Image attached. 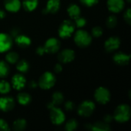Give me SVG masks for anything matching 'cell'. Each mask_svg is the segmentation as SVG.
Segmentation results:
<instances>
[{
    "instance_id": "9",
    "label": "cell",
    "mask_w": 131,
    "mask_h": 131,
    "mask_svg": "<svg viewBox=\"0 0 131 131\" xmlns=\"http://www.w3.org/2000/svg\"><path fill=\"white\" fill-rule=\"evenodd\" d=\"M15 101L11 97H0V110L4 112L12 111L15 107Z\"/></svg>"
},
{
    "instance_id": "42",
    "label": "cell",
    "mask_w": 131,
    "mask_h": 131,
    "mask_svg": "<svg viewBox=\"0 0 131 131\" xmlns=\"http://www.w3.org/2000/svg\"><path fill=\"white\" fill-rule=\"evenodd\" d=\"M5 12H4V11H2V9H0V19L4 18H5Z\"/></svg>"
},
{
    "instance_id": "4",
    "label": "cell",
    "mask_w": 131,
    "mask_h": 131,
    "mask_svg": "<svg viewBox=\"0 0 131 131\" xmlns=\"http://www.w3.org/2000/svg\"><path fill=\"white\" fill-rule=\"evenodd\" d=\"M74 29H75L74 25L71 21L65 20L61 24L58 28L59 36L62 38H69L72 35V33L74 31Z\"/></svg>"
},
{
    "instance_id": "40",
    "label": "cell",
    "mask_w": 131,
    "mask_h": 131,
    "mask_svg": "<svg viewBox=\"0 0 131 131\" xmlns=\"http://www.w3.org/2000/svg\"><path fill=\"white\" fill-rule=\"evenodd\" d=\"M18 32H19V31H18V29L13 28V29L12 30V31H11V35H12V36H13V37H16V36L18 35Z\"/></svg>"
},
{
    "instance_id": "5",
    "label": "cell",
    "mask_w": 131,
    "mask_h": 131,
    "mask_svg": "<svg viewBox=\"0 0 131 131\" xmlns=\"http://www.w3.org/2000/svg\"><path fill=\"white\" fill-rule=\"evenodd\" d=\"M95 109V104L91 101H85L80 104L78 109V113L82 117L91 116Z\"/></svg>"
},
{
    "instance_id": "10",
    "label": "cell",
    "mask_w": 131,
    "mask_h": 131,
    "mask_svg": "<svg viewBox=\"0 0 131 131\" xmlns=\"http://www.w3.org/2000/svg\"><path fill=\"white\" fill-rule=\"evenodd\" d=\"M12 45V39L10 35L0 33V52L7 51Z\"/></svg>"
},
{
    "instance_id": "2",
    "label": "cell",
    "mask_w": 131,
    "mask_h": 131,
    "mask_svg": "<svg viewBox=\"0 0 131 131\" xmlns=\"http://www.w3.org/2000/svg\"><path fill=\"white\" fill-rule=\"evenodd\" d=\"M91 35L84 30H78L74 35V42L81 48L88 47L91 43Z\"/></svg>"
},
{
    "instance_id": "11",
    "label": "cell",
    "mask_w": 131,
    "mask_h": 131,
    "mask_svg": "<svg viewBox=\"0 0 131 131\" xmlns=\"http://www.w3.org/2000/svg\"><path fill=\"white\" fill-rule=\"evenodd\" d=\"M75 54L74 51L71 49H64L61 51L58 56V58L61 63H69L74 59Z\"/></svg>"
},
{
    "instance_id": "32",
    "label": "cell",
    "mask_w": 131,
    "mask_h": 131,
    "mask_svg": "<svg viewBox=\"0 0 131 131\" xmlns=\"http://www.w3.org/2000/svg\"><path fill=\"white\" fill-rule=\"evenodd\" d=\"M103 34V30L101 27L99 26H96L94 28H93L92 29V35L93 36L96 37V38H98L100 36H101Z\"/></svg>"
},
{
    "instance_id": "31",
    "label": "cell",
    "mask_w": 131,
    "mask_h": 131,
    "mask_svg": "<svg viewBox=\"0 0 131 131\" xmlns=\"http://www.w3.org/2000/svg\"><path fill=\"white\" fill-rule=\"evenodd\" d=\"M75 20V25L78 28H82L86 25V19L82 17H78Z\"/></svg>"
},
{
    "instance_id": "13",
    "label": "cell",
    "mask_w": 131,
    "mask_h": 131,
    "mask_svg": "<svg viewBox=\"0 0 131 131\" xmlns=\"http://www.w3.org/2000/svg\"><path fill=\"white\" fill-rule=\"evenodd\" d=\"M60 5H61L60 0H48L46 5V8L43 9L42 12L45 15L48 13L54 14L59 10Z\"/></svg>"
},
{
    "instance_id": "27",
    "label": "cell",
    "mask_w": 131,
    "mask_h": 131,
    "mask_svg": "<svg viewBox=\"0 0 131 131\" xmlns=\"http://www.w3.org/2000/svg\"><path fill=\"white\" fill-rule=\"evenodd\" d=\"M18 58H19L18 54L15 51H10L5 56V59H6L7 62L10 63V64L16 63L18 61Z\"/></svg>"
},
{
    "instance_id": "17",
    "label": "cell",
    "mask_w": 131,
    "mask_h": 131,
    "mask_svg": "<svg viewBox=\"0 0 131 131\" xmlns=\"http://www.w3.org/2000/svg\"><path fill=\"white\" fill-rule=\"evenodd\" d=\"M5 8L12 12H16L21 7V2L19 0H5Z\"/></svg>"
},
{
    "instance_id": "28",
    "label": "cell",
    "mask_w": 131,
    "mask_h": 131,
    "mask_svg": "<svg viewBox=\"0 0 131 131\" xmlns=\"http://www.w3.org/2000/svg\"><path fill=\"white\" fill-rule=\"evenodd\" d=\"M11 86L8 82L5 81H0V94H5L10 91Z\"/></svg>"
},
{
    "instance_id": "34",
    "label": "cell",
    "mask_w": 131,
    "mask_h": 131,
    "mask_svg": "<svg viewBox=\"0 0 131 131\" xmlns=\"http://www.w3.org/2000/svg\"><path fill=\"white\" fill-rule=\"evenodd\" d=\"M124 20L128 24L130 25L131 24V11L130 8H127V11L124 13Z\"/></svg>"
},
{
    "instance_id": "8",
    "label": "cell",
    "mask_w": 131,
    "mask_h": 131,
    "mask_svg": "<svg viewBox=\"0 0 131 131\" xmlns=\"http://www.w3.org/2000/svg\"><path fill=\"white\" fill-rule=\"evenodd\" d=\"M60 41L55 38H51L48 39L44 45V48L46 53H56L60 48Z\"/></svg>"
},
{
    "instance_id": "7",
    "label": "cell",
    "mask_w": 131,
    "mask_h": 131,
    "mask_svg": "<svg viewBox=\"0 0 131 131\" xmlns=\"http://www.w3.org/2000/svg\"><path fill=\"white\" fill-rule=\"evenodd\" d=\"M50 119L54 124L60 125L64 123L65 120V115L61 109L56 107H54L51 109Z\"/></svg>"
},
{
    "instance_id": "39",
    "label": "cell",
    "mask_w": 131,
    "mask_h": 131,
    "mask_svg": "<svg viewBox=\"0 0 131 131\" xmlns=\"http://www.w3.org/2000/svg\"><path fill=\"white\" fill-rule=\"evenodd\" d=\"M112 120H113V117L111 115H106L104 117V122L106 123H110L112 121Z\"/></svg>"
},
{
    "instance_id": "20",
    "label": "cell",
    "mask_w": 131,
    "mask_h": 131,
    "mask_svg": "<svg viewBox=\"0 0 131 131\" xmlns=\"http://www.w3.org/2000/svg\"><path fill=\"white\" fill-rule=\"evenodd\" d=\"M68 13L69 15V16L75 19L78 17L80 16L81 15V9L79 8V6H78L75 4H71L68 6Z\"/></svg>"
},
{
    "instance_id": "6",
    "label": "cell",
    "mask_w": 131,
    "mask_h": 131,
    "mask_svg": "<svg viewBox=\"0 0 131 131\" xmlns=\"http://www.w3.org/2000/svg\"><path fill=\"white\" fill-rule=\"evenodd\" d=\"M94 97L98 103L105 104L109 102L111 99V94L107 88L104 87H100L95 91Z\"/></svg>"
},
{
    "instance_id": "29",
    "label": "cell",
    "mask_w": 131,
    "mask_h": 131,
    "mask_svg": "<svg viewBox=\"0 0 131 131\" xmlns=\"http://www.w3.org/2000/svg\"><path fill=\"white\" fill-rule=\"evenodd\" d=\"M78 127V122L74 119H71L68 121L65 125V130L67 131L74 130Z\"/></svg>"
},
{
    "instance_id": "26",
    "label": "cell",
    "mask_w": 131,
    "mask_h": 131,
    "mask_svg": "<svg viewBox=\"0 0 131 131\" xmlns=\"http://www.w3.org/2000/svg\"><path fill=\"white\" fill-rule=\"evenodd\" d=\"M9 73V67L5 61H0V78H5Z\"/></svg>"
},
{
    "instance_id": "24",
    "label": "cell",
    "mask_w": 131,
    "mask_h": 131,
    "mask_svg": "<svg viewBox=\"0 0 131 131\" xmlns=\"http://www.w3.org/2000/svg\"><path fill=\"white\" fill-rule=\"evenodd\" d=\"M18 101L21 105H27L31 101V96L27 93H20L17 96Z\"/></svg>"
},
{
    "instance_id": "30",
    "label": "cell",
    "mask_w": 131,
    "mask_h": 131,
    "mask_svg": "<svg viewBox=\"0 0 131 131\" xmlns=\"http://www.w3.org/2000/svg\"><path fill=\"white\" fill-rule=\"evenodd\" d=\"M106 24H107V25L108 28H114L117 25V18L114 15H110L107 18V19Z\"/></svg>"
},
{
    "instance_id": "1",
    "label": "cell",
    "mask_w": 131,
    "mask_h": 131,
    "mask_svg": "<svg viewBox=\"0 0 131 131\" xmlns=\"http://www.w3.org/2000/svg\"><path fill=\"white\" fill-rule=\"evenodd\" d=\"M130 117V107L127 104H121L114 111V119L119 123H124Z\"/></svg>"
},
{
    "instance_id": "14",
    "label": "cell",
    "mask_w": 131,
    "mask_h": 131,
    "mask_svg": "<svg viewBox=\"0 0 131 131\" xmlns=\"http://www.w3.org/2000/svg\"><path fill=\"white\" fill-rule=\"evenodd\" d=\"M108 9L114 13H117L123 10L124 8V0H107Z\"/></svg>"
},
{
    "instance_id": "43",
    "label": "cell",
    "mask_w": 131,
    "mask_h": 131,
    "mask_svg": "<svg viewBox=\"0 0 131 131\" xmlns=\"http://www.w3.org/2000/svg\"><path fill=\"white\" fill-rule=\"evenodd\" d=\"M127 2H128L130 3V0H127Z\"/></svg>"
},
{
    "instance_id": "21",
    "label": "cell",
    "mask_w": 131,
    "mask_h": 131,
    "mask_svg": "<svg viewBox=\"0 0 131 131\" xmlns=\"http://www.w3.org/2000/svg\"><path fill=\"white\" fill-rule=\"evenodd\" d=\"M91 130L94 131H110L111 127L107 123L98 121L91 126Z\"/></svg>"
},
{
    "instance_id": "33",
    "label": "cell",
    "mask_w": 131,
    "mask_h": 131,
    "mask_svg": "<svg viewBox=\"0 0 131 131\" xmlns=\"http://www.w3.org/2000/svg\"><path fill=\"white\" fill-rule=\"evenodd\" d=\"M80 1L83 5H84L85 6H88V7L93 6L98 2V0H80Z\"/></svg>"
},
{
    "instance_id": "41",
    "label": "cell",
    "mask_w": 131,
    "mask_h": 131,
    "mask_svg": "<svg viewBox=\"0 0 131 131\" xmlns=\"http://www.w3.org/2000/svg\"><path fill=\"white\" fill-rule=\"evenodd\" d=\"M37 86H38V84H37V83H36L35 81H31V82L29 83V88H31V89L36 88Z\"/></svg>"
},
{
    "instance_id": "38",
    "label": "cell",
    "mask_w": 131,
    "mask_h": 131,
    "mask_svg": "<svg viewBox=\"0 0 131 131\" xmlns=\"http://www.w3.org/2000/svg\"><path fill=\"white\" fill-rule=\"evenodd\" d=\"M54 70L56 73H60L62 71V66L60 64H56L54 68Z\"/></svg>"
},
{
    "instance_id": "3",
    "label": "cell",
    "mask_w": 131,
    "mask_h": 131,
    "mask_svg": "<svg viewBox=\"0 0 131 131\" xmlns=\"http://www.w3.org/2000/svg\"><path fill=\"white\" fill-rule=\"evenodd\" d=\"M55 81L56 79L54 75L52 73L47 71L40 77L38 81V84L41 89L48 90L54 85Z\"/></svg>"
},
{
    "instance_id": "22",
    "label": "cell",
    "mask_w": 131,
    "mask_h": 131,
    "mask_svg": "<svg viewBox=\"0 0 131 131\" xmlns=\"http://www.w3.org/2000/svg\"><path fill=\"white\" fill-rule=\"evenodd\" d=\"M38 0H23L22 5L24 8L28 12H31L38 6Z\"/></svg>"
},
{
    "instance_id": "25",
    "label": "cell",
    "mask_w": 131,
    "mask_h": 131,
    "mask_svg": "<svg viewBox=\"0 0 131 131\" xmlns=\"http://www.w3.org/2000/svg\"><path fill=\"white\" fill-rule=\"evenodd\" d=\"M16 68L18 71H20L21 73H25L28 71L29 64H28V61H26L25 60H21L17 63Z\"/></svg>"
},
{
    "instance_id": "23",
    "label": "cell",
    "mask_w": 131,
    "mask_h": 131,
    "mask_svg": "<svg viewBox=\"0 0 131 131\" xmlns=\"http://www.w3.org/2000/svg\"><path fill=\"white\" fill-rule=\"evenodd\" d=\"M27 126V122L25 119H18L14 121L12 125V129L15 130H24Z\"/></svg>"
},
{
    "instance_id": "12",
    "label": "cell",
    "mask_w": 131,
    "mask_h": 131,
    "mask_svg": "<svg viewBox=\"0 0 131 131\" xmlns=\"http://www.w3.org/2000/svg\"><path fill=\"white\" fill-rule=\"evenodd\" d=\"M121 45L120 38L117 37H111L104 43V48L107 51L111 52L117 50Z\"/></svg>"
},
{
    "instance_id": "18",
    "label": "cell",
    "mask_w": 131,
    "mask_h": 131,
    "mask_svg": "<svg viewBox=\"0 0 131 131\" xmlns=\"http://www.w3.org/2000/svg\"><path fill=\"white\" fill-rule=\"evenodd\" d=\"M63 101H64L63 94L61 92H55L52 96L51 101L48 104V108L51 110L52 107H55L56 105H60L61 104H62Z\"/></svg>"
},
{
    "instance_id": "35",
    "label": "cell",
    "mask_w": 131,
    "mask_h": 131,
    "mask_svg": "<svg viewBox=\"0 0 131 131\" xmlns=\"http://www.w3.org/2000/svg\"><path fill=\"white\" fill-rule=\"evenodd\" d=\"M9 130V127L8 124L3 119H0V131Z\"/></svg>"
},
{
    "instance_id": "37",
    "label": "cell",
    "mask_w": 131,
    "mask_h": 131,
    "mask_svg": "<svg viewBox=\"0 0 131 131\" xmlns=\"http://www.w3.org/2000/svg\"><path fill=\"white\" fill-rule=\"evenodd\" d=\"M36 53L38 54V55H43L45 53V48L44 47H38L37 49H36Z\"/></svg>"
},
{
    "instance_id": "15",
    "label": "cell",
    "mask_w": 131,
    "mask_h": 131,
    "mask_svg": "<svg viewBox=\"0 0 131 131\" xmlns=\"http://www.w3.org/2000/svg\"><path fill=\"white\" fill-rule=\"evenodd\" d=\"M12 84L15 89L19 91L25 88V84H26V80L23 75L20 74H17L13 76L12 79Z\"/></svg>"
},
{
    "instance_id": "36",
    "label": "cell",
    "mask_w": 131,
    "mask_h": 131,
    "mask_svg": "<svg viewBox=\"0 0 131 131\" xmlns=\"http://www.w3.org/2000/svg\"><path fill=\"white\" fill-rule=\"evenodd\" d=\"M64 107H65V109L67 111H72L74 108V103L72 101H67L65 103Z\"/></svg>"
},
{
    "instance_id": "16",
    "label": "cell",
    "mask_w": 131,
    "mask_h": 131,
    "mask_svg": "<svg viewBox=\"0 0 131 131\" xmlns=\"http://www.w3.org/2000/svg\"><path fill=\"white\" fill-rule=\"evenodd\" d=\"M113 58L116 64L119 65H127L130 61V56L122 52H117L114 55Z\"/></svg>"
},
{
    "instance_id": "19",
    "label": "cell",
    "mask_w": 131,
    "mask_h": 131,
    "mask_svg": "<svg viewBox=\"0 0 131 131\" xmlns=\"http://www.w3.org/2000/svg\"><path fill=\"white\" fill-rule=\"evenodd\" d=\"M15 41L16 43V45L18 47L21 48H27L31 45V39L23 35H17L15 37Z\"/></svg>"
}]
</instances>
